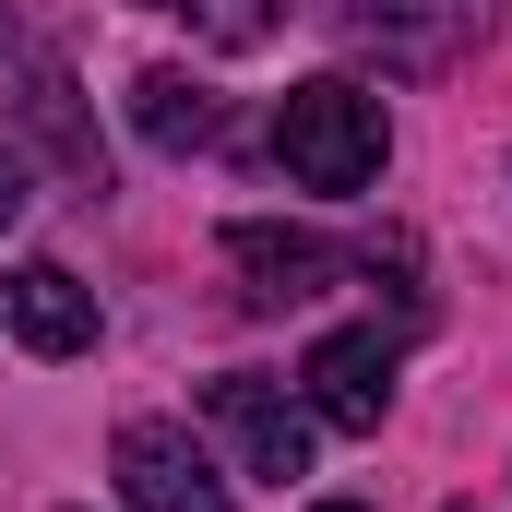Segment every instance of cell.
I'll return each instance as SVG.
<instances>
[{
  "label": "cell",
  "mask_w": 512,
  "mask_h": 512,
  "mask_svg": "<svg viewBox=\"0 0 512 512\" xmlns=\"http://www.w3.org/2000/svg\"><path fill=\"white\" fill-rule=\"evenodd\" d=\"M274 155H286L298 191H370L382 155H393V120H382V96H370L358 72H322V84H286Z\"/></svg>",
  "instance_id": "1"
},
{
  "label": "cell",
  "mask_w": 512,
  "mask_h": 512,
  "mask_svg": "<svg viewBox=\"0 0 512 512\" xmlns=\"http://www.w3.org/2000/svg\"><path fill=\"white\" fill-rule=\"evenodd\" d=\"M203 429L239 453V477H262V489H298L310 477V441H322V417L286 382H262V370H215L203 382Z\"/></svg>",
  "instance_id": "2"
},
{
  "label": "cell",
  "mask_w": 512,
  "mask_h": 512,
  "mask_svg": "<svg viewBox=\"0 0 512 512\" xmlns=\"http://www.w3.org/2000/svg\"><path fill=\"white\" fill-rule=\"evenodd\" d=\"M322 24L382 72H441L489 36V0H322Z\"/></svg>",
  "instance_id": "3"
},
{
  "label": "cell",
  "mask_w": 512,
  "mask_h": 512,
  "mask_svg": "<svg viewBox=\"0 0 512 512\" xmlns=\"http://www.w3.org/2000/svg\"><path fill=\"white\" fill-rule=\"evenodd\" d=\"M298 405H310L322 429L370 441V429L393 417V346H382V322H346V334H322V346L298 358Z\"/></svg>",
  "instance_id": "4"
},
{
  "label": "cell",
  "mask_w": 512,
  "mask_h": 512,
  "mask_svg": "<svg viewBox=\"0 0 512 512\" xmlns=\"http://www.w3.org/2000/svg\"><path fill=\"white\" fill-rule=\"evenodd\" d=\"M120 501L131 512H239L227 477H215V453H203L179 417H131L120 429Z\"/></svg>",
  "instance_id": "5"
},
{
  "label": "cell",
  "mask_w": 512,
  "mask_h": 512,
  "mask_svg": "<svg viewBox=\"0 0 512 512\" xmlns=\"http://www.w3.org/2000/svg\"><path fill=\"white\" fill-rule=\"evenodd\" d=\"M0 322H12L36 358H84V346H96V298H84L60 262H12V274H0Z\"/></svg>",
  "instance_id": "6"
},
{
  "label": "cell",
  "mask_w": 512,
  "mask_h": 512,
  "mask_svg": "<svg viewBox=\"0 0 512 512\" xmlns=\"http://www.w3.org/2000/svg\"><path fill=\"white\" fill-rule=\"evenodd\" d=\"M227 262L251 274L262 310H286V298H322V286H334V251H322L310 227H227Z\"/></svg>",
  "instance_id": "7"
},
{
  "label": "cell",
  "mask_w": 512,
  "mask_h": 512,
  "mask_svg": "<svg viewBox=\"0 0 512 512\" xmlns=\"http://www.w3.org/2000/svg\"><path fill=\"white\" fill-rule=\"evenodd\" d=\"M131 131H143L155 155H203L227 120H215V96H203L191 72H143V84H131Z\"/></svg>",
  "instance_id": "8"
},
{
  "label": "cell",
  "mask_w": 512,
  "mask_h": 512,
  "mask_svg": "<svg viewBox=\"0 0 512 512\" xmlns=\"http://www.w3.org/2000/svg\"><path fill=\"white\" fill-rule=\"evenodd\" d=\"M155 12H191V24H203V36H215V48H262V36H274V12H286V0H155Z\"/></svg>",
  "instance_id": "9"
},
{
  "label": "cell",
  "mask_w": 512,
  "mask_h": 512,
  "mask_svg": "<svg viewBox=\"0 0 512 512\" xmlns=\"http://www.w3.org/2000/svg\"><path fill=\"white\" fill-rule=\"evenodd\" d=\"M12 215H24V167L0 155V227H12Z\"/></svg>",
  "instance_id": "10"
},
{
  "label": "cell",
  "mask_w": 512,
  "mask_h": 512,
  "mask_svg": "<svg viewBox=\"0 0 512 512\" xmlns=\"http://www.w3.org/2000/svg\"><path fill=\"white\" fill-rule=\"evenodd\" d=\"M322 512H358V501H322Z\"/></svg>",
  "instance_id": "11"
}]
</instances>
